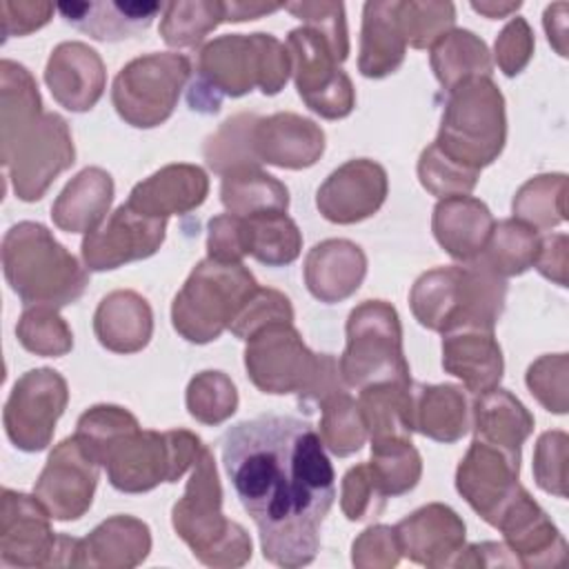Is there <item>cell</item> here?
Returning a JSON list of instances; mask_svg holds the SVG:
<instances>
[{"mask_svg": "<svg viewBox=\"0 0 569 569\" xmlns=\"http://www.w3.org/2000/svg\"><path fill=\"white\" fill-rule=\"evenodd\" d=\"M505 545L516 556L520 567H565L567 542L538 507V502L522 489L513 493L496 520Z\"/></svg>", "mask_w": 569, "mask_h": 569, "instance_id": "20", "label": "cell"}, {"mask_svg": "<svg viewBox=\"0 0 569 569\" xmlns=\"http://www.w3.org/2000/svg\"><path fill=\"white\" fill-rule=\"evenodd\" d=\"M471 7L480 13H485L487 18H500L509 11L520 9V2H511V4H493V2H471Z\"/></svg>", "mask_w": 569, "mask_h": 569, "instance_id": "63", "label": "cell"}, {"mask_svg": "<svg viewBox=\"0 0 569 569\" xmlns=\"http://www.w3.org/2000/svg\"><path fill=\"white\" fill-rule=\"evenodd\" d=\"M220 200L231 216L249 218L258 213L287 211L289 191L260 167H244L222 176Z\"/></svg>", "mask_w": 569, "mask_h": 569, "instance_id": "36", "label": "cell"}, {"mask_svg": "<svg viewBox=\"0 0 569 569\" xmlns=\"http://www.w3.org/2000/svg\"><path fill=\"white\" fill-rule=\"evenodd\" d=\"M493 565L511 567V565H518V560L505 542H478V545L462 547V551L453 560V567H493Z\"/></svg>", "mask_w": 569, "mask_h": 569, "instance_id": "60", "label": "cell"}, {"mask_svg": "<svg viewBox=\"0 0 569 569\" xmlns=\"http://www.w3.org/2000/svg\"><path fill=\"white\" fill-rule=\"evenodd\" d=\"M93 331L104 349L116 353H136L147 347L151 338V307L136 291H111L100 300L93 313Z\"/></svg>", "mask_w": 569, "mask_h": 569, "instance_id": "30", "label": "cell"}, {"mask_svg": "<svg viewBox=\"0 0 569 569\" xmlns=\"http://www.w3.org/2000/svg\"><path fill=\"white\" fill-rule=\"evenodd\" d=\"M518 471L520 456L473 438L458 465L456 489L485 522L496 527L498 516L520 487Z\"/></svg>", "mask_w": 569, "mask_h": 569, "instance_id": "18", "label": "cell"}, {"mask_svg": "<svg viewBox=\"0 0 569 569\" xmlns=\"http://www.w3.org/2000/svg\"><path fill=\"white\" fill-rule=\"evenodd\" d=\"M49 511L36 496L2 489L0 507V565L56 567L58 538Z\"/></svg>", "mask_w": 569, "mask_h": 569, "instance_id": "16", "label": "cell"}, {"mask_svg": "<svg viewBox=\"0 0 569 569\" xmlns=\"http://www.w3.org/2000/svg\"><path fill=\"white\" fill-rule=\"evenodd\" d=\"M284 9L296 13L300 20H305L309 29L318 31L329 42L338 62L347 60L349 38H347L342 2H291V4H284Z\"/></svg>", "mask_w": 569, "mask_h": 569, "instance_id": "51", "label": "cell"}, {"mask_svg": "<svg viewBox=\"0 0 569 569\" xmlns=\"http://www.w3.org/2000/svg\"><path fill=\"white\" fill-rule=\"evenodd\" d=\"M151 551L149 527L133 516H113L78 540L76 567L131 569Z\"/></svg>", "mask_w": 569, "mask_h": 569, "instance_id": "27", "label": "cell"}, {"mask_svg": "<svg viewBox=\"0 0 569 569\" xmlns=\"http://www.w3.org/2000/svg\"><path fill=\"white\" fill-rule=\"evenodd\" d=\"M325 353H313L291 322H271L247 338L244 367L264 393H298L302 402L322 369Z\"/></svg>", "mask_w": 569, "mask_h": 569, "instance_id": "11", "label": "cell"}, {"mask_svg": "<svg viewBox=\"0 0 569 569\" xmlns=\"http://www.w3.org/2000/svg\"><path fill=\"white\" fill-rule=\"evenodd\" d=\"M533 267L560 287H567V236L553 233L542 236L538 242V253Z\"/></svg>", "mask_w": 569, "mask_h": 569, "instance_id": "59", "label": "cell"}, {"mask_svg": "<svg viewBox=\"0 0 569 569\" xmlns=\"http://www.w3.org/2000/svg\"><path fill=\"white\" fill-rule=\"evenodd\" d=\"M385 500L387 496L378 487L369 462L356 465L345 473L340 507L349 520H365L378 516L385 509Z\"/></svg>", "mask_w": 569, "mask_h": 569, "instance_id": "54", "label": "cell"}, {"mask_svg": "<svg viewBox=\"0 0 569 569\" xmlns=\"http://www.w3.org/2000/svg\"><path fill=\"white\" fill-rule=\"evenodd\" d=\"M431 67L438 82L451 91L469 78H489L491 58L487 44L467 29L447 31L431 44Z\"/></svg>", "mask_w": 569, "mask_h": 569, "instance_id": "37", "label": "cell"}, {"mask_svg": "<svg viewBox=\"0 0 569 569\" xmlns=\"http://www.w3.org/2000/svg\"><path fill=\"white\" fill-rule=\"evenodd\" d=\"M98 462L82 449L76 436L64 438L49 456L33 496L53 520H78L91 507L98 485Z\"/></svg>", "mask_w": 569, "mask_h": 569, "instance_id": "17", "label": "cell"}, {"mask_svg": "<svg viewBox=\"0 0 569 569\" xmlns=\"http://www.w3.org/2000/svg\"><path fill=\"white\" fill-rule=\"evenodd\" d=\"M76 151L67 120L58 113H42L2 142V164L20 200L33 202L44 196L49 184L73 164Z\"/></svg>", "mask_w": 569, "mask_h": 569, "instance_id": "12", "label": "cell"}, {"mask_svg": "<svg viewBox=\"0 0 569 569\" xmlns=\"http://www.w3.org/2000/svg\"><path fill=\"white\" fill-rule=\"evenodd\" d=\"M540 236L533 227L520 220H500L493 224L489 242L480 253V260L498 276H520L533 267Z\"/></svg>", "mask_w": 569, "mask_h": 569, "instance_id": "39", "label": "cell"}, {"mask_svg": "<svg viewBox=\"0 0 569 569\" xmlns=\"http://www.w3.org/2000/svg\"><path fill=\"white\" fill-rule=\"evenodd\" d=\"M385 198L387 171L369 158H358L329 173L316 193V207L329 222L353 224L373 216Z\"/></svg>", "mask_w": 569, "mask_h": 569, "instance_id": "19", "label": "cell"}, {"mask_svg": "<svg viewBox=\"0 0 569 569\" xmlns=\"http://www.w3.org/2000/svg\"><path fill=\"white\" fill-rule=\"evenodd\" d=\"M533 473L540 489L567 496V433L547 431L538 438L533 453Z\"/></svg>", "mask_w": 569, "mask_h": 569, "instance_id": "55", "label": "cell"}, {"mask_svg": "<svg viewBox=\"0 0 569 569\" xmlns=\"http://www.w3.org/2000/svg\"><path fill=\"white\" fill-rule=\"evenodd\" d=\"M209 258L222 262H240L247 256V238H244V218L222 213L209 220L207 236Z\"/></svg>", "mask_w": 569, "mask_h": 569, "instance_id": "57", "label": "cell"}, {"mask_svg": "<svg viewBox=\"0 0 569 569\" xmlns=\"http://www.w3.org/2000/svg\"><path fill=\"white\" fill-rule=\"evenodd\" d=\"M533 53V36L522 18H513L496 40V60L505 76H518Z\"/></svg>", "mask_w": 569, "mask_h": 569, "instance_id": "58", "label": "cell"}, {"mask_svg": "<svg viewBox=\"0 0 569 569\" xmlns=\"http://www.w3.org/2000/svg\"><path fill=\"white\" fill-rule=\"evenodd\" d=\"M253 122H256V116H249V113L233 116L227 122H222V127L207 140L204 160L216 173L224 176L236 169L260 164L251 144Z\"/></svg>", "mask_w": 569, "mask_h": 569, "instance_id": "44", "label": "cell"}, {"mask_svg": "<svg viewBox=\"0 0 569 569\" xmlns=\"http://www.w3.org/2000/svg\"><path fill=\"white\" fill-rule=\"evenodd\" d=\"M198 436L184 429L122 436L104 458L109 482L124 493H142L160 482H176L202 451Z\"/></svg>", "mask_w": 569, "mask_h": 569, "instance_id": "9", "label": "cell"}, {"mask_svg": "<svg viewBox=\"0 0 569 569\" xmlns=\"http://www.w3.org/2000/svg\"><path fill=\"white\" fill-rule=\"evenodd\" d=\"M478 173L480 171L449 160L433 142L422 151L418 160V176L422 187L440 200L449 196H467L476 187Z\"/></svg>", "mask_w": 569, "mask_h": 569, "instance_id": "50", "label": "cell"}, {"mask_svg": "<svg viewBox=\"0 0 569 569\" xmlns=\"http://www.w3.org/2000/svg\"><path fill=\"white\" fill-rule=\"evenodd\" d=\"M238 407L236 385L222 371H202L187 387V409L202 425H220Z\"/></svg>", "mask_w": 569, "mask_h": 569, "instance_id": "48", "label": "cell"}, {"mask_svg": "<svg viewBox=\"0 0 569 569\" xmlns=\"http://www.w3.org/2000/svg\"><path fill=\"white\" fill-rule=\"evenodd\" d=\"M256 291L258 282L242 262L207 258L193 267L173 298V329L189 342H211L229 329Z\"/></svg>", "mask_w": 569, "mask_h": 569, "instance_id": "6", "label": "cell"}, {"mask_svg": "<svg viewBox=\"0 0 569 569\" xmlns=\"http://www.w3.org/2000/svg\"><path fill=\"white\" fill-rule=\"evenodd\" d=\"M222 20H227L224 2H169L160 33L171 47H193Z\"/></svg>", "mask_w": 569, "mask_h": 569, "instance_id": "45", "label": "cell"}, {"mask_svg": "<svg viewBox=\"0 0 569 569\" xmlns=\"http://www.w3.org/2000/svg\"><path fill=\"white\" fill-rule=\"evenodd\" d=\"M349 387L378 382H411L402 353L398 311L385 300H365L347 320V347L338 362Z\"/></svg>", "mask_w": 569, "mask_h": 569, "instance_id": "8", "label": "cell"}, {"mask_svg": "<svg viewBox=\"0 0 569 569\" xmlns=\"http://www.w3.org/2000/svg\"><path fill=\"white\" fill-rule=\"evenodd\" d=\"M507 138L505 100L491 78H469L449 91L436 147L453 162L480 171Z\"/></svg>", "mask_w": 569, "mask_h": 569, "instance_id": "7", "label": "cell"}, {"mask_svg": "<svg viewBox=\"0 0 569 569\" xmlns=\"http://www.w3.org/2000/svg\"><path fill=\"white\" fill-rule=\"evenodd\" d=\"M405 58V38L398 27V2H367L358 69L367 78L393 73Z\"/></svg>", "mask_w": 569, "mask_h": 569, "instance_id": "33", "label": "cell"}, {"mask_svg": "<svg viewBox=\"0 0 569 569\" xmlns=\"http://www.w3.org/2000/svg\"><path fill=\"white\" fill-rule=\"evenodd\" d=\"M369 469L385 496H402L418 485L422 462L411 440H389L371 445Z\"/></svg>", "mask_w": 569, "mask_h": 569, "instance_id": "42", "label": "cell"}, {"mask_svg": "<svg viewBox=\"0 0 569 569\" xmlns=\"http://www.w3.org/2000/svg\"><path fill=\"white\" fill-rule=\"evenodd\" d=\"M189 73L191 62L182 53L140 56L116 76L111 102L131 127H158L173 113Z\"/></svg>", "mask_w": 569, "mask_h": 569, "instance_id": "10", "label": "cell"}, {"mask_svg": "<svg viewBox=\"0 0 569 569\" xmlns=\"http://www.w3.org/2000/svg\"><path fill=\"white\" fill-rule=\"evenodd\" d=\"M505 296V278L476 258L465 267H438L422 273L411 287L409 302L416 320L431 331H493Z\"/></svg>", "mask_w": 569, "mask_h": 569, "instance_id": "3", "label": "cell"}, {"mask_svg": "<svg viewBox=\"0 0 569 569\" xmlns=\"http://www.w3.org/2000/svg\"><path fill=\"white\" fill-rule=\"evenodd\" d=\"M2 269L24 307L71 305L89 282L78 260L38 222H18L4 233Z\"/></svg>", "mask_w": 569, "mask_h": 569, "instance_id": "4", "label": "cell"}, {"mask_svg": "<svg viewBox=\"0 0 569 569\" xmlns=\"http://www.w3.org/2000/svg\"><path fill=\"white\" fill-rule=\"evenodd\" d=\"M289 71V51L271 33H229L202 47L187 102L193 111L218 113L222 98H240L253 87L276 96Z\"/></svg>", "mask_w": 569, "mask_h": 569, "instance_id": "2", "label": "cell"}, {"mask_svg": "<svg viewBox=\"0 0 569 569\" xmlns=\"http://www.w3.org/2000/svg\"><path fill=\"white\" fill-rule=\"evenodd\" d=\"M320 440L333 456H351L360 451L367 438V427L362 422L358 402L347 393V389L329 396L322 405Z\"/></svg>", "mask_w": 569, "mask_h": 569, "instance_id": "43", "label": "cell"}, {"mask_svg": "<svg viewBox=\"0 0 569 569\" xmlns=\"http://www.w3.org/2000/svg\"><path fill=\"white\" fill-rule=\"evenodd\" d=\"M565 173H545L527 180L513 198V218L538 229H551L565 222Z\"/></svg>", "mask_w": 569, "mask_h": 569, "instance_id": "40", "label": "cell"}, {"mask_svg": "<svg viewBox=\"0 0 569 569\" xmlns=\"http://www.w3.org/2000/svg\"><path fill=\"white\" fill-rule=\"evenodd\" d=\"M69 400L64 378L53 369H31L11 389L4 405V431L22 451H42L53 438Z\"/></svg>", "mask_w": 569, "mask_h": 569, "instance_id": "14", "label": "cell"}, {"mask_svg": "<svg viewBox=\"0 0 569 569\" xmlns=\"http://www.w3.org/2000/svg\"><path fill=\"white\" fill-rule=\"evenodd\" d=\"M565 18L553 13V7H547L545 11V29H547V36H549V42L556 47V51L560 56H567V44H565V38H567V31H565Z\"/></svg>", "mask_w": 569, "mask_h": 569, "instance_id": "62", "label": "cell"}, {"mask_svg": "<svg viewBox=\"0 0 569 569\" xmlns=\"http://www.w3.org/2000/svg\"><path fill=\"white\" fill-rule=\"evenodd\" d=\"M164 229L167 218L140 213L124 202L107 218V222L84 233L82 260L89 271H107L149 258L160 249Z\"/></svg>", "mask_w": 569, "mask_h": 569, "instance_id": "15", "label": "cell"}, {"mask_svg": "<svg viewBox=\"0 0 569 569\" xmlns=\"http://www.w3.org/2000/svg\"><path fill=\"white\" fill-rule=\"evenodd\" d=\"M2 142L42 116L40 93L33 76L18 62L2 60Z\"/></svg>", "mask_w": 569, "mask_h": 569, "instance_id": "41", "label": "cell"}, {"mask_svg": "<svg viewBox=\"0 0 569 569\" xmlns=\"http://www.w3.org/2000/svg\"><path fill=\"white\" fill-rule=\"evenodd\" d=\"M222 489L207 447L193 462L184 496L173 505L171 522L191 553L207 567H242L251 558L247 531L222 516Z\"/></svg>", "mask_w": 569, "mask_h": 569, "instance_id": "5", "label": "cell"}, {"mask_svg": "<svg viewBox=\"0 0 569 569\" xmlns=\"http://www.w3.org/2000/svg\"><path fill=\"white\" fill-rule=\"evenodd\" d=\"M16 336L20 345L36 356L58 358L73 347V336L67 322L58 316L53 307L44 305H33L22 311Z\"/></svg>", "mask_w": 569, "mask_h": 569, "instance_id": "47", "label": "cell"}, {"mask_svg": "<svg viewBox=\"0 0 569 569\" xmlns=\"http://www.w3.org/2000/svg\"><path fill=\"white\" fill-rule=\"evenodd\" d=\"M62 18L93 40L116 42L149 29L164 9L162 2H60Z\"/></svg>", "mask_w": 569, "mask_h": 569, "instance_id": "29", "label": "cell"}, {"mask_svg": "<svg viewBox=\"0 0 569 569\" xmlns=\"http://www.w3.org/2000/svg\"><path fill=\"white\" fill-rule=\"evenodd\" d=\"M247 253L267 267L291 264L302 249L298 224L287 211H271L244 218Z\"/></svg>", "mask_w": 569, "mask_h": 569, "instance_id": "38", "label": "cell"}, {"mask_svg": "<svg viewBox=\"0 0 569 569\" xmlns=\"http://www.w3.org/2000/svg\"><path fill=\"white\" fill-rule=\"evenodd\" d=\"M456 13L451 2H398V27L416 49L431 47L453 24Z\"/></svg>", "mask_w": 569, "mask_h": 569, "instance_id": "49", "label": "cell"}, {"mask_svg": "<svg viewBox=\"0 0 569 569\" xmlns=\"http://www.w3.org/2000/svg\"><path fill=\"white\" fill-rule=\"evenodd\" d=\"M138 420L122 407L116 405H96L87 409L76 429V438L82 445V449L98 462L102 465L111 447L127 436L129 431L138 429Z\"/></svg>", "mask_w": 569, "mask_h": 569, "instance_id": "46", "label": "cell"}, {"mask_svg": "<svg viewBox=\"0 0 569 569\" xmlns=\"http://www.w3.org/2000/svg\"><path fill=\"white\" fill-rule=\"evenodd\" d=\"M367 273V258L358 244L342 238L318 242L305 260V282L320 302H340L358 291Z\"/></svg>", "mask_w": 569, "mask_h": 569, "instance_id": "26", "label": "cell"}, {"mask_svg": "<svg viewBox=\"0 0 569 569\" xmlns=\"http://www.w3.org/2000/svg\"><path fill=\"white\" fill-rule=\"evenodd\" d=\"M400 556L425 567H453L465 547V522L447 505L420 507L396 527Z\"/></svg>", "mask_w": 569, "mask_h": 569, "instance_id": "21", "label": "cell"}, {"mask_svg": "<svg viewBox=\"0 0 569 569\" xmlns=\"http://www.w3.org/2000/svg\"><path fill=\"white\" fill-rule=\"evenodd\" d=\"M44 82L60 107L80 113L100 100L107 73L98 51L82 42H62L51 51Z\"/></svg>", "mask_w": 569, "mask_h": 569, "instance_id": "23", "label": "cell"}, {"mask_svg": "<svg viewBox=\"0 0 569 569\" xmlns=\"http://www.w3.org/2000/svg\"><path fill=\"white\" fill-rule=\"evenodd\" d=\"M442 367L460 378L471 393L498 387L502 378V351L487 329H458L442 333Z\"/></svg>", "mask_w": 569, "mask_h": 569, "instance_id": "28", "label": "cell"}, {"mask_svg": "<svg viewBox=\"0 0 569 569\" xmlns=\"http://www.w3.org/2000/svg\"><path fill=\"white\" fill-rule=\"evenodd\" d=\"M271 322H293V309L284 293L276 289H260L247 300L242 311L236 316V320L229 325V331L247 340L258 329L271 325Z\"/></svg>", "mask_w": 569, "mask_h": 569, "instance_id": "52", "label": "cell"}, {"mask_svg": "<svg viewBox=\"0 0 569 569\" xmlns=\"http://www.w3.org/2000/svg\"><path fill=\"white\" fill-rule=\"evenodd\" d=\"M527 387L553 413L567 411V353L542 356L527 371Z\"/></svg>", "mask_w": 569, "mask_h": 569, "instance_id": "53", "label": "cell"}, {"mask_svg": "<svg viewBox=\"0 0 569 569\" xmlns=\"http://www.w3.org/2000/svg\"><path fill=\"white\" fill-rule=\"evenodd\" d=\"M469 427V409L460 387L413 385V429L438 442H456Z\"/></svg>", "mask_w": 569, "mask_h": 569, "instance_id": "35", "label": "cell"}, {"mask_svg": "<svg viewBox=\"0 0 569 569\" xmlns=\"http://www.w3.org/2000/svg\"><path fill=\"white\" fill-rule=\"evenodd\" d=\"M251 144L258 162L282 169H307L318 162L325 151L322 129L298 113H273L256 118Z\"/></svg>", "mask_w": 569, "mask_h": 569, "instance_id": "22", "label": "cell"}, {"mask_svg": "<svg viewBox=\"0 0 569 569\" xmlns=\"http://www.w3.org/2000/svg\"><path fill=\"white\" fill-rule=\"evenodd\" d=\"M358 409L373 442L411 440L413 382H378L362 387Z\"/></svg>", "mask_w": 569, "mask_h": 569, "instance_id": "32", "label": "cell"}, {"mask_svg": "<svg viewBox=\"0 0 569 569\" xmlns=\"http://www.w3.org/2000/svg\"><path fill=\"white\" fill-rule=\"evenodd\" d=\"M209 191L207 173L196 164H167L138 182L127 204L140 213L169 218L200 207Z\"/></svg>", "mask_w": 569, "mask_h": 569, "instance_id": "25", "label": "cell"}, {"mask_svg": "<svg viewBox=\"0 0 569 569\" xmlns=\"http://www.w3.org/2000/svg\"><path fill=\"white\" fill-rule=\"evenodd\" d=\"M222 465L260 536L262 556L284 569L309 565L336 498L320 433L293 416L262 413L229 427Z\"/></svg>", "mask_w": 569, "mask_h": 569, "instance_id": "1", "label": "cell"}, {"mask_svg": "<svg viewBox=\"0 0 569 569\" xmlns=\"http://www.w3.org/2000/svg\"><path fill=\"white\" fill-rule=\"evenodd\" d=\"M291 71L305 104L327 120H338L351 113L356 93L349 76L338 69L329 42L313 29H293L287 38Z\"/></svg>", "mask_w": 569, "mask_h": 569, "instance_id": "13", "label": "cell"}, {"mask_svg": "<svg viewBox=\"0 0 569 569\" xmlns=\"http://www.w3.org/2000/svg\"><path fill=\"white\" fill-rule=\"evenodd\" d=\"M111 200V176L100 167H87L56 198L51 207L53 224L67 233H89L100 227Z\"/></svg>", "mask_w": 569, "mask_h": 569, "instance_id": "31", "label": "cell"}, {"mask_svg": "<svg viewBox=\"0 0 569 569\" xmlns=\"http://www.w3.org/2000/svg\"><path fill=\"white\" fill-rule=\"evenodd\" d=\"M284 4H256V2H224V11H227V20L231 22H240V20H253L262 13L276 11Z\"/></svg>", "mask_w": 569, "mask_h": 569, "instance_id": "61", "label": "cell"}, {"mask_svg": "<svg viewBox=\"0 0 569 569\" xmlns=\"http://www.w3.org/2000/svg\"><path fill=\"white\" fill-rule=\"evenodd\" d=\"M489 207L471 196L442 198L433 209L431 229L438 244L460 262H471L485 251L493 231Z\"/></svg>", "mask_w": 569, "mask_h": 569, "instance_id": "24", "label": "cell"}, {"mask_svg": "<svg viewBox=\"0 0 569 569\" xmlns=\"http://www.w3.org/2000/svg\"><path fill=\"white\" fill-rule=\"evenodd\" d=\"M476 438L496 445L511 456H520V447L533 429V418L525 405L507 389H489L473 405Z\"/></svg>", "mask_w": 569, "mask_h": 569, "instance_id": "34", "label": "cell"}, {"mask_svg": "<svg viewBox=\"0 0 569 569\" xmlns=\"http://www.w3.org/2000/svg\"><path fill=\"white\" fill-rule=\"evenodd\" d=\"M400 560V547L393 527L373 525L351 545V562L360 569H389Z\"/></svg>", "mask_w": 569, "mask_h": 569, "instance_id": "56", "label": "cell"}]
</instances>
